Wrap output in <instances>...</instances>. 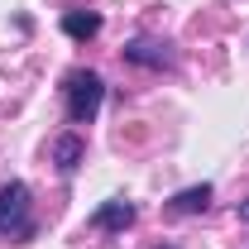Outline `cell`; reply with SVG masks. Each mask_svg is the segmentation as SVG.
<instances>
[{
    "mask_svg": "<svg viewBox=\"0 0 249 249\" xmlns=\"http://www.w3.org/2000/svg\"><path fill=\"white\" fill-rule=\"evenodd\" d=\"M34 230V211H29V187L10 182L0 187V240H29Z\"/></svg>",
    "mask_w": 249,
    "mask_h": 249,
    "instance_id": "cell-2",
    "label": "cell"
},
{
    "mask_svg": "<svg viewBox=\"0 0 249 249\" xmlns=\"http://www.w3.org/2000/svg\"><path fill=\"white\" fill-rule=\"evenodd\" d=\"M124 58L139 62V67H168V62H173V53H168L163 43H154V38H134V43L124 48Z\"/></svg>",
    "mask_w": 249,
    "mask_h": 249,
    "instance_id": "cell-5",
    "label": "cell"
},
{
    "mask_svg": "<svg viewBox=\"0 0 249 249\" xmlns=\"http://www.w3.org/2000/svg\"><path fill=\"white\" fill-rule=\"evenodd\" d=\"M53 163H58V173H77V163H82V139H77V134H58V139H53Z\"/></svg>",
    "mask_w": 249,
    "mask_h": 249,
    "instance_id": "cell-7",
    "label": "cell"
},
{
    "mask_svg": "<svg viewBox=\"0 0 249 249\" xmlns=\"http://www.w3.org/2000/svg\"><path fill=\"white\" fill-rule=\"evenodd\" d=\"M211 206V182H201V187H182L173 201H168V211L173 216H196V211H206Z\"/></svg>",
    "mask_w": 249,
    "mask_h": 249,
    "instance_id": "cell-4",
    "label": "cell"
},
{
    "mask_svg": "<svg viewBox=\"0 0 249 249\" xmlns=\"http://www.w3.org/2000/svg\"><path fill=\"white\" fill-rule=\"evenodd\" d=\"M163 249H173V245H163Z\"/></svg>",
    "mask_w": 249,
    "mask_h": 249,
    "instance_id": "cell-9",
    "label": "cell"
},
{
    "mask_svg": "<svg viewBox=\"0 0 249 249\" xmlns=\"http://www.w3.org/2000/svg\"><path fill=\"white\" fill-rule=\"evenodd\" d=\"M101 96H106V87H101V77L96 72H67V82H62V101H67V120L87 124L96 120V110H101Z\"/></svg>",
    "mask_w": 249,
    "mask_h": 249,
    "instance_id": "cell-1",
    "label": "cell"
},
{
    "mask_svg": "<svg viewBox=\"0 0 249 249\" xmlns=\"http://www.w3.org/2000/svg\"><path fill=\"white\" fill-rule=\"evenodd\" d=\"M62 34L77 38V43H87V38L101 34V15H96V10H67V15H62Z\"/></svg>",
    "mask_w": 249,
    "mask_h": 249,
    "instance_id": "cell-3",
    "label": "cell"
},
{
    "mask_svg": "<svg viewBox=\"0 0 249 249\" xmlns=\"http://www.w3.org/2000/svg\"><path fill=\"white\" fill-rule=\"evenodd\" d=\"M240 220H249V201H245V206H240Z\"/></svg>",
    "mask_w": 249,
    "mask_h": 249,
    "instance_id": "cell-8",
    "label": "cell"
},
{
    "mask_svg": "<svg viewBox=\"0 0 249 249\" xmlns=\"http://www.w3.org/2000/svg\"><path fill=\"white\" fill-rule=\"evenodd\" d=\"M96 225H101V230H129V225H134V206H129V201H101Z\"/></svg>",
    "mask_w": 249,
    "mask_h": 249,
    "instance_id": "cell-6",
    "label": "cell"
}]
</instances>
